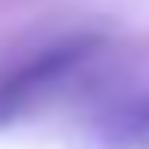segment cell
I'll use <instances>...</instances> for the list:
<instances>
[{
    "label": "cell",
    "instance_id": "cell-1",
    "mask_svg": "<svg viewBox=\"0 0 149 149\" xmlns=\"http://www.w3.org/2000/svg\"><path fill=\"white\" fill-rule=\"evenodd\" d=\"M94 47H98V38H90V34L85 38H64V43L30 56L26 64H17L13 72H4V77H0V124L17 119V115L30 111L43 94H51V85H60Z\"/></svg>",
    "mask_w": 149,
    "mask_h": 149
},
{
    "label": "cell",
    "instance_id": "cell-2",
    "mask_svg": "<svg viewBox=\"0 0 149 149\" xmlns=\"http://www.w3.org/2000/svg\"><path fill=\"white\" fill-rule=\"evenodd\" d=\"M94 141L102 149H149V90L107 107L94 119Z\"/></svg>",
    "mask_w": 149,
    "mask_h": 149
}]
</instances>
